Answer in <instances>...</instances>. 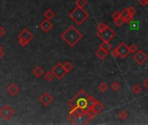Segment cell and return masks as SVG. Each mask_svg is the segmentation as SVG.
Listing matches in <instances>:
<instances>
[{"mask_svg": "<svg viewBox=\"0 0 148 125\" xmlns=\"http://www.w3.org/2000/svg\"><path fill=\"white\" fill-rule=\"evenodd\" d=\"M61 38L70 47H74L83 38V35L75 26L71 25L61 34Z\"/></svg>", "mask_w": 148, "mask_h": 125, "instance_id": "cell-1", "label": "cell"}, {"mask_svg": "<svg viewBox=\"0 0 148 125\" xmlns=\"http://www.w3.org/2000/svg\"><path fill=\"white\" fill-rule=\"evenodd\" d=\"M69 17L78 25H81L89 17V13L82 7H76L70 14Z\"/></svg>", "mask_w": 148, "mask_h": 125, "instance_id": "cell-2", "label": "cell"}, {"mask_svg": "<svg viewBox=\"0 0 148 125\" xmlns=\"http://www.w3.org/2000/svg\"><path fill=\"white\" fill-rule=\"evenodd\" d=\"M97 35L103 42H110L116 36V33L114 30H112V29L111 27H109L107 25L106 28H105L103 30L98 31Z\"/></svg>", "mask_w": 148, "mask_h": 125, "instance_id": "cell-3", "label": "cell"}, {"mask_svg": "<svg viewBox=\"0 0 148 125\" xmlns=\"http://www.w3.org/2000/svg\"><path fill=\"white\" fill-rule=\"evenodd\" d=\"M32 39L33 34L28 29H24L18 36V43L23 47H25Z\"/></svg>", "mask_w": 148, "mask_h": 125, "instance_id": "cell-4", "label": "cell"}, {"mask_svg": "<svg viewBox=\"0 0 148 125\" xmlns=\"http://www.w3.org/2000/svg\"><path fill=\"white\" fill-rule=\"evenodd\" d=\"M51 72L58 80H61L67 73L62 62H57L55 66H53V68L51 69Z\"/></svg>", "mask_w": 148, "mask_h": 125, "instance_id": "cell-5", "label": "cell"}, {"mask_svg": "<svg viewBox=\"0 0 148 125\" xmlns=\"http://www.w3.org/2000/svg\"><path fill=\"white\" fill-rule=\"evenodd\" d=\"M132 57H133V60L136 62L137 65H143L144 62L148 59L147 55L141 50H138Z\"/></svg>", "mask_w": 148, "mask_h": 125, "instance_id": "cell-6", "label": "cell"}, {"mask_svg": "<svg viewBox=\"0 0 148 125\" xmlns=\"http://www.w3.org/2000/svg\"><path fill=\"white\" fill-rule=\"evenodd\" d=\"M14 115V110L9 105H5L0 109V116L5 120H9Z\"/></svg>", "mask_w": 148, "mask_h": 125, "instance_id": "cell-7", "label": "cell"}, {"mask_svg": "<svg viewBox=\"0 0 148 125\" xmlns=\"http://www.w3.org/2000/svg\"><path fill=\"white\" fill-rule=\"evenodd\" d=\"M118 53H120V57L121 58H126L130 53V50H129V47L125 44V43H120V45H118Z\"/></svg>", "mask_w": 148, "mask_h": 125, "instance_id": "cell-8", "label": "cell"}, {"mask_svg": "<svg viewBox=\"0 0 148 125\" xmlns=\"http://www.w3.org/2000/svg\"><path fill=\"white\" fill-rule=\"evenodd\" d=\"M52 100H53V98H52L51 95H50V94H49L48 92L44 93L43 95L40 97V98H39L40 103H41L44 106H48V105H50V104L52 103Z\"/></svg>", "mask_w": 148, "mask_h": 125, "instance_id": "cell-9", "label": "cell"}, {"mask_svg": "<svg viewBox=\"0 0 148 125\" xmlns=\"http://www.w3.org/2000/svg\"><path fill=\"white\" fill-rule=\"evenodd\" d=\"M40 28L42 29V30L44 31V32L47 33L49 32V31L53 28V24L51 22L50 19H45L41 22L40 24Z\"/></svg>", "mask_w": 148, "mask_h": 125, "instance_id": "cell-10", "label": "cell"}, {"mask_svg": "<svg viewBox=\"0 0 148 125\" xmlns=\"http://www.w3.org/2000/svg\"><path fill=\"white\" fill-rule=\"evenodd\" d=\"M19 91V88L15 84V83H11L8 87H7V92L9 93L10 96H16L17 94Z\"/></svg>", "mask_w": 148, "mask_h": 125, "instance_id": "cell-11", "label": "cell"}, {"mask_svg": "<svg viewBox=\"0 0 148 125\" xmlns=\"http://www.w3.org/2000/svg\"><path fill=\"white\" fill-rule=\"evenodd\" d=\"M95 55H96V56H97L99 59L103 60V59H105V58L107 56L108 51H107V50H103V49H101V48H99V49L96 50Z\"/></svg>", "mask_w": 148, "mask_h": 125, "instance_id": "cell-12", "label": "cell"}, {"mask_svg": "<svg viewBox=\"0 0 148 125\" xmlns=\"http://www.w3.org/2000/svg\"><path fill=\"white\" fill-rule=\"evenodd\" d=\"M76 107L83 109V110H87V98L80 97L77 102V106Z\"/></svg>", "mask_w": 148, "mask_h": 125, "instance_id": "cell-13", "label": "cell"}, {"mask_svg": "<svg viewBox=\"0 0 148 125\" xmlns=\"http://www.w3.org/2000/svg\"><path fill=\"white\" fill-rule=\"evenodd\" d=\"M103 109H104L103 104H102L100 102H99V101H96L95 104H94V105H93V107L92 108V110H93L96 114H99L100 111H102V110H103Z\"/></svg>", "mask_w": 148, "mask_h": 125, "instance_id": "cell-14", "label": "cell"}, {"mask_svg": "<svg viewBox=\"0 0 148 125\" xmlns=\"http://www.w3.org/2000/svg\"><path fill=\"white\" fill-rule=\"evenodd\" d=\"M32 74H33L36 77H42L43 74H44V71H43V69H42L41 67L36 66V67L34 68V70L32 71Z\"/></svg>", "mask_w": 148, "mask_h": 125, "instance_id": "cell-15", "label": "cell"}, {"mask_svg": "<svg viewBox=\"0 0 148 125\" xmlns=\"http://www.w3.org/2000/svg\"><path fill=\"white\" fill-rule=\"evenodd\" d=\"M96 99L93 97H89L87 98V110H92V108L93 107V105L95 104L96 103Z\"/></svg>", "mask_w": 148, "mask_h": 125, "instance_id": "cell-16", "label": "cell"}, {"mask_svg": "<svg viewBox=\"0 0 148 125\" xmlns=\"http://www.w3.org/2000/svg\"><path fill=\"white\" fill-rule=\"evenodd\" d=\"M120 16H121V17L125 20V23H126V22H127V20H128L130 17H131V16H130V14H129V12H128L127 8H125V9L120 12Z\"/></svg>", "mask_w": 148, "mask_h": 125, "instance_id": "cell-17", "label": "cell"}, {"mask_svg": "<svg viewBox=\"0 0 148 125\" xmlns=\"http://www.w3.org/2000/svg\"><path fill=\"white\" fill-rule=\"evenodd\" d=\"M44 15H45V18L50 19V20L55 17V12H54L51 9H47V10L45 11Z\"/></svg>", "mask_w": 148, "mask_h": 125, "instance_id": "cell-18", "label": "cell"}, {"mask_svg": "<svg viewBox=\"0 0 148 125\" xmlns=\"http://www.w3.org/2000/svg\"><path fill=\"white\" fill-rule=\"evenodd\" d=\"M78 99H79V97H78V95L77 94V95H76L71 101H69L68 105L71 107V109H73V108H75V107L77 106V102H78Z\"/></svg>", "mask_w": 148, "mask_h": 125, "instance_id": "cell-19", "label": "cell"}, {"mask_svg": "<svg viewBox=\"0 0 148 125\" xmlns=\"http://www.w3.org/2000/svg\"><path fill=\"white\" fill-rule=\"evenodd\" d=\"M64 67H65L66 71H67V73L71 72V71L73 70V68H74L73 65L72 64L71 62H69V61H67V62H65V64H64Z\"/></svg>", "mask_w": 148, "mask_h": 125, "instance_id": "cell-20", "label": "cell"}, {"mask_svg": "<svg viewBox=\"0 0 148 125\" xmlns=\"http://www.w3.org/2000/svg\"><path fill=\"white\" fill-rule=\"evenodd\" d=\"M99 48L105 50H107L109 51L111 49H112V45L110 44V42H103L100 45H99Z\"/></svg>", "mask_w": 148, "mask_h": 125, "instance_id": "cell-21", "label": "cell"}, {"mask_svg": "<svg viewBox=\"0 0 148 125\" xmlns=\"http://www.w3.org/2000/svg\"><path fill=\"white\" fill-rule=\"evenodd\" d=\"M110 88L113 90V91H118V90H120L121 86L120 84V83H118V82H113L111 83V86Z\"/></svg>", "mask_w": 148, "mask_h": 125, "instance_id": "cell-22", "label": "cell"}, {"mask_svg": "<svg viewBox=\"0 0 148 125\" xmlns=\"http://www.w3.org/2000/svg\"><path fill=\"white\" fill-rule=\"evenodd\" d=\"M55 77V76L53 75V73L51 71H48L45 74V79L47 81V82H51L53 80V78Z\"/></svg>", "mask_w": 148, "mask_h": 125, "instance_id": "cell-23", "label": "cell"}, {"mask_svg": "<svg viewBox=\"0 0 148 125\" xmlns=\"http://www.w3.org/2000/svg\"><path fill=\"white\" fill-rule=\"evenodd\" d=\"M118 117H120L122 121H125L128 118V113L126 110H120L118 112Z\"/></svg>", "mask_w": 148, "mask_h": 125, "instance_id": "cell-24", "label": "cell"}, {"mask_svg": "<svg viewBox=\"0 0 148 125\" xmlns=\"http://www.w3.org/2000/svg\"><path fill=\"white\" fill-rule=\"evenodd\" d=\"M86 5V0H76L75 1V5L77 7H82L84 8Z\"/></svg>", "mask_w": 148, "mask_h": 125, "instance_id": "cell-25", "label": "cell"}, {"mask_svg": "<svg viewBox=\"0 0 148 125\" xmlns=\"http://www.w3.org/2000/svg\"><path fill=\"white\" fill-rule=\"evenodd\" d=\"M107 89H108V86H107V84H106L105 83H104V82H102V83L99 85V89L100 92H105V91L107 90Z\"/></svg>", "mask_w": 148, "mask_h": 125, "instance_id": "cell-26", "label": "cell"}, {"mask_svg": "<svg viewBox=\"0 0 148 125\" xmlns=\"http://www.w3.org/2000/svg\"><path fill=\"white\" fill-rule=\"evenodd\" d=\"M114 21V24L118 26V27H120V26H121L124 23H125V20L120 17H118V18H117V19H115V20H113Z\"/></svg>", "mask_w": 148, "mask_h": 125, "instance_id": "cell-27", "label": "cell"}, {"mask_svg": "<svg viewBox=\"0 0 148 125\" xmlns=\"http://www.w3.org/2000/svg\"><path fill=\"white\" fill-rule=\"evenodd\" d=\"M132 91H133V93H135V94H139V93H141V91H142V88H141L139 84H135V85L132 87Z\"/></svg>", "mask_w": 148, "mask_h": 125, "instance_id": "cell-28", "label": "cell"}, {"mask_svg": "<svg viewBox=\"0 0 148 125\" xmlns=\"http://www.w3.org/2000/svg\"><path fill=\"white\" fill-rule=\"evenodd\" d=\"M111 55H112L113 57H115V58H117V57L120 56V53H118V48H114L113 50H112V51H111Z\"/></svg>", "mask_w": 148, "mask_h": 125, "instance_id": "cell-29", "label": "cell"}, {"mask_svg": "<svg viewBox=\"0 0 148 125\" xmlns=\"http://www.w3.org/2000/svg\"><path fill=\"white\" fill-rule=\"evenodd\" d=\"M127 10H128V12H129L130 16H131V17H134V15L136 14V10H135L132 6L127 7Z\"/></svg>", "mask_w": 148, "mask_h": 125, "instance_id": "cell-30", "label": "cell"}, {"mask_svg": "<svg viewBox=\"0 0 148 125\" xmlns=\"http://www.w3.org/2000/svg\"><path fill=\"white\" fill-rule=\"evenodd\" d=\"M128 47H129V50H130L131 53H135L138 50V46L136 44H131Z\"/></svg>", "mask_w": 148, "mask_h": 125, "instance_id": "cell-31", "label": "cell"}, {"mask_svg": "<svg viewBox=\"0 0 148 125\" xmlns=\"http://www.w3.org/2000/svg\"><path fill=\"white\" fill-rule=\"evenodd\" d=\"M107 24H105V23H100L98 26H97V30L98 31H100V30H103L105 28H106Z\"/></svg>", "mask_w": 148, "mask_h": 125, "instance_id": "cell-32", "label": "cell"}, {"mask_svg": "<svg viewBox=\"0 0 148 125\" xmlns=\"http://www.w3.org/2000/svg\"><path fill=\"white\" fill-rule=\"evenodd\" d=\"M121 16H120V11H114L113 13H112V19L113 20H115V19H117V18H118V17H120Z\"/></svg>", "mask_w": 148, "mask_h": 125, "instance_id": "cell-33", "label": "cell"}, {"mask_svg": "<svg viewBox=\"0 0 148 125\" xmlns=\"http://www.w3.org/2000/svg\"><path fill=\"white\" fill-rule=\"evenodd\" d=\"M137 1H138L141 5H143V6L148 5V0H137Z\"/></svg>", "mask_w": 148, "mask_h": 125, "instance_id": "cell-34", "label": "cell"}, {"mask_svg": "<svg viewBox=\"0 0 148 125\" xmlns=\"http://www.w3.org/2000/svg\"><path fill=\"white\" fill-rule=\"evenodd\" d=\"M142 84H143V86H144V88H145V89H148V77H147V78H145V79L143 81Z\"/></svg>", "mask_w": 148, "mask_h": 125, "instance_id": "cell-35", "label": "cell"}, {"mask_svg": "<svg viewBox=\"0 0 148 125\" xmlns=\"http://www.w3.org/2000/svg\"><path fill=\"white\" fill-rule=\"evenodd\" d=\"M5 34V30L2 26H0V37H3Z\"/></svg>", "mask_w": 148, "mask_h": 125, "instance_id": "cell-36", "label": "cell"}, {"mask_svg": "<svg viewBox=\"0 0 148 125\" xmlns=\"http://www.w3.org/2000/svg\"><path fill=\"white\" fill-rule=\"evenodd\" d=\"M4 55H5V52H4V50H3V48L0 46V60L2 59V57L4 56Z\"/></svg>", "mask_w": 148, "mask_h": 125, "instance_id": "cell-37", "label": "cell"}]
</instances>
